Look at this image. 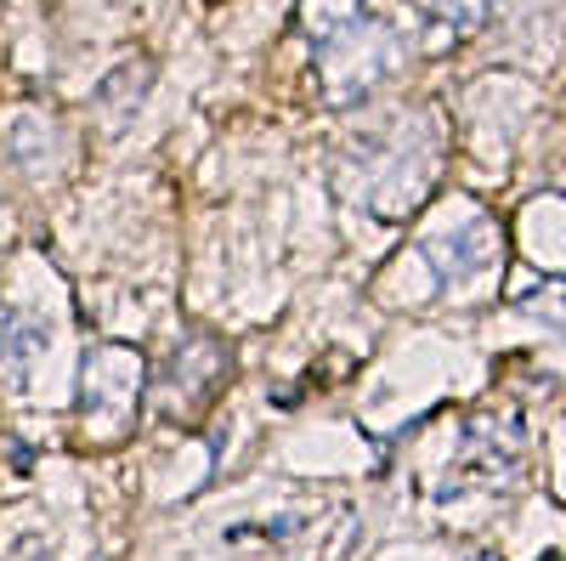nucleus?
Returning a JSON list of instances; mask_svg holds the SVG:
<instances>
[{
  "instance_id": "f257e3e1",
  "label": "nucleus",
  "mask_w": 566,
  "mask_h": 561,
  "mask_svg": "<svg viewBox=\"0 0 566 561\" xmlns=\"http://www.w3.org/2000/svg\"><path fill=\"white\" fill-rule=\"evenodd\" d=\"M142 397V357L125 346H97L85 357V419H108L119 432Z\"/></svg>"
},
{
  "instance_id": "f03ea898",
  "label": "nucleus",
  "mask_w": 566,
  "mask_h": 561,
  "mask_svg": "<svg viewBox=\"0 0 566 561\" xmlns=\"http://www.w3.org/2000/svg\"><path fill=\"white\" fill-rule=\"evenodd\" d=\"M431 256H437V267H442L448 278H470V272H482V267L499 256V239H493L488 221H470L464 232H453V239H437Z\"/></svg>"
},
{
  "instance_id": "7ed1b4c3",
  "label": "nucleus",
  "mask_w": 566,
  "mask_h": 561,
  "mask_svg": "<svg viewBox=\"0 0 566 561\" xmlns=\"http://www.w3.org/2000/svg\"><path fill=\"white\" fill-rule=\"evenodd\" d=\"M34 352H40V330H34V323H12L7 346H0V368H7L12 386L29 381V357H34Z\"/></svg>"
},
{
  "instance_id": "20e7f679",
  "label": "nucleus",
  "mask_w": 566,
  "mask_h": 561,
  "mask_svg": "<svg viewBox=\"0 0 566 561\" xmlns=\"http://www.w3.org/2000/svg\"><path fill=\"white\" fill-rule=\"evenodd\" d=\"M482 7H488V0H431V12H437V18H448L453 29L482 23Z\"/></svg>"
},
{
  "instance_id": "39448f33",
  "label": "nucleus",
  "mask_w": 566,
  "mask_h": 561,
  "mask_svg": "<svg viewBox=\"0 0 566 561\" xmlns=\"http://www.w3.org/2000/svg\"><path fill=\"white\" fill-rule=\"evenodd\" d=\"M7 561H52V555H45V550H40V544H18V550H12V555H7Z\"/></svg>"
}]
</instances>
